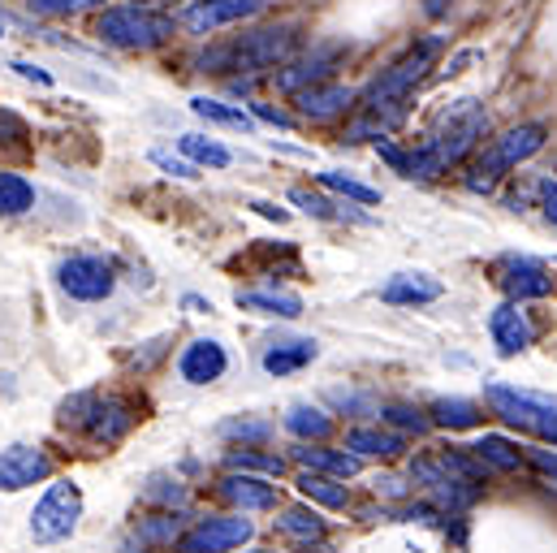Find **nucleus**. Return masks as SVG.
Masks as SVG:
<instances>
[{"label":"nucleus","instance_id":"f257e3e1","mask_svg":"<svg viewBox=\"0 0 557 553\" xmlns=\"http://www.w3.org/2000/svg\"><path fill=\"white\" fill-rule=\"evenodd\" d=\"M484 135H488V113H484V105H480V100H454V105L441 113V122L432 126V135L423 138L419 147H411V177L432 182V177H441V173L467 164L471 151L484 143Z\"/></svg>","mask_w":557,"mask_h":553},{"label":"nucleus","instance_id":"f03ea898","mask_svg":"<svg viewBox=\"0 0 557 553\" xmlns=\"http://www.w3.org/2000/svg\"><path fill=\"white\" fill-rule=\"evenodd\" d=\"M436 52H441V39H436V35L411 44L389 70H381V74L359 91V109L372 113L385 131H398V126L407 122V113H411V96H416V87L423 83V74L432 70Z\"/></svg>","mask_w":557,"mask_h":553},{"label":"nucleus","instance_id":"7ed1b4c3","mask_svg":"<svg viewBox=\"0 0 557 553\" xmlns=\"http://www.w3.org/2000/svg\"><path fill=\"white\" fill-rule=\"evenodd\" d=\"M298 26H289V22H281V26H260V30H247V35H238V39H230V44H216V48H208L203 57H199V70L203 74H230V70H238L243 78H251V74H260V70H281L294 52H298Z\"/></svg>","mask_w":557,"mask_h":553},{"label":"nucleus","instance_id":"20e7f679","mask_svg":"<svg viewBox=\"0 0 557 553\" xmlns=\"http://www.w3.org/2000/svg\"><path fill=\"white\" fill-rule=\"evenodd\" d=\"M541 147H545V126H536V122L497 135L488 147H475L471 160H467V191L488 195L510 169H519L523 160H532Z\"/></svg>","mask_w":557,"mask_h":553},{"label":"nucleus","instance_id":"39448f33","mask_svg":"<svg viewBox=\"0 0 557 553\" xmlns=\"http://www.w3.org/2000/svg\"><path fill=\"white\" fill-rule=\"evenodd\" d=\"M173 17L151 9V4H113L100 13L96 22V35L122 52H151L160 48L164 39H173Z\"/></svg>","mask_w":557,"mask_h":553},{"label":"nucleus","instance_id":"423d86ee","mask_svg":"<svg viewBox=\"0 0 557 553\" xmlns=\"http://www.w3.org/2000/svg\"><path fill=\"white\" fill-rule=\"evenodd\" d=\"M484 403L502 415L506 423L541 437L557 450V398L541 390H519V385H484Z\"/></svg>","mask_w":557,"mask_h":553},{"label":"nucleus","instance_id":"0eeeda50","mask_svg":"<svg viewBox=\"0 0 557 553\" xmlns=\"http://www.w3.org/2000/svg\"><path fill=\"white\" fill-rule=\"evenodd\" d=\"M78 519H83V489L74 480H57L30 511V537L39 545L70 541L78 532Z\"/></svg>","mask_w":557,"mask_h":553},{"label":"nucleus","instance_id":"6e6552de","mask_svg":"<svg viewBox=\"0 0 557 553\" xmlns=\"http://www.w3.org/2000/svg\"><path fill=\"white\" fill-rule=\"evenodd\" d=\"M256 541V524L243 515V511H230V515H203L195 519L182 537H177V553H234L243 545Z\"/></svg>","mask_w":557,"mask_h":553},{"label":"nucleus","instance_id":"1a4fd4ad","mask_svg":"<svg viewBox=\"0 0 557 553\" xmlns=\"http://www.w3.org/2000/svg\"><path fill=\"white\" fill-rule=\"evenodd\" d=\"M407 471H411V484H419L428 493V502H436L441 511H467V506H475L484 497V489L467 484L462 476H454L441 454H419V458H411Z\"/></svg>","mask_w":557,"mask_h":553},{"label":"nucleus","instance_id":"9d476101","mask_svg":"<svg viewBox=\"0 0 557 553\" xmlns=\"http://www.w3.org/2000/svg\"><path fill=\"white\" fill-rule=\"evenodd\" d=\"M346 52H350V48H346L342 39H315L307 52H294L277 70V91L298 96V91H307V87H315V83H329L333 70L346 61Z\"/></svg>","mask_w":557,"mask_h":553},{"label":"nucleus","instance_id":"9b49d317","mask_svg":"<svg viewBox=\"0 0 557 553\" xmlns=\"http://www.w3.org/2000/svg\"><path fill=\"white\" fill-rule=\"evenodd\" d=\"M57 285L74 303H104L117 290V273L104 256H70L57 265Z\"/></svg>","mask_w":557,"mask_h":553},{"label":"nucleus","instance_id":"f8f14e48","mask_svg":"<svg viewBox=\"0 0 557 553\" xmlns=\"http://www.w3.org/2000/svg\"><path fill=\"white\" fill-rule=\"evenodd\" d=\"M497 285L506 294V303H532V298H549L557 290V276L549 273L545 260H532V256H506L502 269H497Z\"/></svg>","mask_w":557,"mask_h":553},{"label":"nucleus","instance_id":"ddd939ff","mask_svg":"<svg viewBox=\"0 0 557 553\" xmlns=\"http://www.w3.org/2000/svg\"><path fill=\"white\" fill-rule=\"evenodd\" d=\"M277 532L289 550L320 553L329 541V519L311 502H294V506H277Z\"/></svg>","mask_w":557,"mask_h":553},{"label":"nucleus","instance_id":"4468645a","mask_svg":"<svg viewBox=\"0 0 557 553\" xmlns=\"http://www.w3.org/2000/svg\"><path fill=\"white\" fill-rule=\"evenodd\" d=\"M135 423H139V411H135L131 398H117V394L100 398V394H91V407H87L83 428H87V437L96 445H117Z\"/></svg>","mask_w":557,"mask_h":553},{"label":"nucleus","instance_id":"2eb2a0df","mask_svg":"<svg viewBox=\"0 0 557 553\" xmlns=\"http://www.w3.org/2000/svg\"><path fill=\"white\" fill-rule=\"evenodd\" d=\"M264 9V0H190L182 9V26L190 35H212L221 26H234V22H247Z\"/></svg>","mask_w":557,"mask_h":553},{"label":"nucleus","instance_id":"dca6fc26","mask_svg":"<svg viewBox=\"0 0 557 553\" xmlns=\"http://www.w3.org/2000/svg\"><path fill=\"white\" fill-rule=\"evenodd\" d=\"M216 497L230 502L234 511L251 515V511H277L281 493L269 476H247V471H225L216 480Z\"/></svg>","mask_w":557,"mask_h":553},{"label":"nucleus","instance_id":"f3484780","mask_svg":"<svg viewBox=\"0 0 557 553\" xmlns=\"http://www.w3.org/2000/svg\"><path fill=\"white\" fill-rule=\"evenodd\" d=\"M355 105H359V91L346 87V83H337V78L315 83V87H307V91L294 96V113H298L302 122H333V118L350 113Z\"/></svg>","mask_w":557,"mask_h":553},{"label":"nucleus","instance_id":"a211bd4d","mask_svg":"<svg viewBox=\"0 0 557 553\" xmlns=\"http://www.w3.org/2000/svg\"><path fill=\"white\" fill-rule=\"evenodd\" d=\"M48 476H52V458L44 450H35V445H9V450H0V493L35 489Z\"/></svg>","mask_w":557,"mask_h":553},{"label":"nucleus","instance_id":"6ab92c4d","mask_svg":"<svg viewBox=\"0 0 557 553\" xmlns=\"http://www.w3.org/2000/svg\"><path fill=\"white\" fill-rule=\"evenodd\" d=\"M488 333H493V346L502 359H515V355L532 351V342H536V329L519 303H497L488 311Z\"/></svg>","mask_w":557,"mask_h":553},{"label":"nucleus","instance_id":"aec40b11","mask_svg":"<svg viewBox=\"0 0 557 553\" xmlns=\"http://www.w3.org/2000/svg\"><path fill=\"white\" fill-rule=\"evenodd\" d=\"M230 372V351L216 342V337H195L186 351H182V359H177V377L186 381V385H212V381H221Z\"/></svg>","mask_w":557,"mask_h":553},{"label":"nucleus","instance_id":"412c9836","mask_svg":"<svg viewBox=\"0 0 557 553\" xmlns=\"http://www.w3.org/2000/svg\"><path fill=\"white\" fill-rule=\"evenodd\" d=\"M289 458L302 467V471H315V476H333V480H355L363 471V458L350 454V450H329L324 441H298L289 450Z\"/></svg>","mask_w":557,"mask_h":553},{"label":"nucleus","instance_id":"4be33fe9","mask_svg":"<svg viewBox=\"0 0 557 553\" xmlns=\"http://www.w3.org/2000/svg\"><path fill=\"white\" fill-rule=\"evenodd\" d=\"M315 359H320V342L315 337H273L264 346V355H260L269 377H294V372L311 368Z\"/></svg>","mask_w":557,"mask_h":553},{"label":"nucleus","instance_id":"5701e85b","mask_svg":"<svg viewBox=\"0 0 557 553\" xmlns=\"http://www.w3.org/2000/svg\"><path fill=\"white\" fill-rule=\"evenodd\" d=\"M342 450H350L359 458H398L407 450V437H398L381 423H355V428H346Z\"/></svg>","mask_w":557,"mask_h":553},{"label":"nucleus","instance_id":"b1692460","mask_svg":"<svg viewBox=\"0 0 557 553\" xmlns=\"http://www.w3.org/2000/svg\"><path fill=\"white\" fill-rule=\"evenodd\" d=\"M445 294V285L428 273H394L381 285V303H394V307H423V303H436Z\"/></svg>","mask_w":557,"mask_h":553},{"label":"nucleus","instance_id":"393cba45","mask_svg":"<svg viewBox=\"0 0 557 553\" xmlns=\"http://www.w3.org/2000/svg\"><path fill=\"white\" fill-rule=\"evenodd\" d=\"M234 303L251 316H269V320H298L302 316V298L285 294V290H238Z\"/></svg>","mask_w":557,"mask_h":553},{"label":"nucleus","instance_id":"a878e982","mask_svg":"<svg viewBox=\"0 0 557 553\" xmlns=\"http://www.w3.org/2000/svg\"><path fill=\"white\" fill-rule=\"evenodd\" d=\"M294 484H298V497L311 502V506H324V511H350V489H346V480L315 476V471H298Z\"/></svg>","mask_w":557,"mask_h":553},{"label":"nucleus","instance_id":"bb28decb","mask_svg":"<svg viewBox=\"0 0 557 553\" xmlns=\"http://www.w3.org/2000/svg\"><path fill=\"white\" fill-rule=\"evenodd\" d=\"M281 428L294 437V441H329L333 437V415L324 411V407H315V403H294L285 419H281Z\"/></svg>","mask_w":557,"mask_h":553},{"label":"nucleus","instance_id":"cd10ccee","mask_svg":"<svg viewBox=\"0 0 557 553\" xmlns=\"http://www.w3.org/2000/svg\"><path fill=\"white\" fill-rule=\"evenodd\" d=\"M428 419H432V428L467 432V428H475V423L484 419V411H480L475 398H458V394H449V398H432V403H428Z\"/></svg>","mask_w":557,"mask_h":553},{"label":"nucleus","instance_id":"c85d7f7f","mask_svg":"<svg viewBox=\"0 0 557 553\" xmlns=\"http://www.w3.org/2000/svg\"><path fill=\"white\" fill-rule=\"evenodd\" d=\"M488 471H519L523 467V450L510 441V437H502V432H484V437H475V445H467Z\"/></svg>","mask_w":557,"mask_h":553},{"label":"nucleus","instance_id":"c756f323","mask_svg":"<svg viewBox=\"0 0 557 553\" xmlns=\"http://www.w3.org/2000/svg\"><path fill=\"white\" fill-rule=\"evenodd\" d=\"M190 113L208 126H225V131H243V135H256V118L238 105H221V100H208V96H195L190 100Z\"/></svg>","mask_w":557,"mask_h":553},{"label":"nucleus","instance_id":"7c9ffc66","mask_svg":"<svg viewBox=\"0 0 557 553\" xmlns=\"http://www.w3.org/2000/svg\"><path fill=\"white\" fill-rule=\"evenodd\" d=\"M225 471H247V476L281 480V476H285V458H281V454H264L260 445H234V450L225 454Z\"/></svg>","mask_w":557,"mask_h":553},{"label":"nucleus","instance_id":"2f4dec72","mask_svg":"<svg viewBox=\"0 0 557 553\" xmlns=\"http://www.w3.org/2000/svg\"><path fill=\"white\" fill-rule=\"evenodd\" d=\"M315 186H320V191H333V195H342V199H350V204H363V208L381 204V191H376V186H368V182H359V177H350V173H342V169L315 173Z\"/></svg>","mask_w":557,"mask_h":553},{"label":"nucleus","instance_id":"473e14b6","mask_svg":"<svg viewBox=\"0 0 557 553\" xmlns=\"http://www.w3.org/2000/svg\"><path fill=\"white\" fill-rule=\"evenodd\" d=\"M177 151H182L190 164H208V169H230V164H234V151L208 135H182L177 138Z\"/></svg>","mask_w":557,"mask_h":553},{"label":"nucleus","instance_id":"72a5a7b5","mask_svg":"<svg viewBox=\"0 0 557 553\" xmlns=\"http://www.w3.org/2000/svg\"><path fill=\"white\" fill-rule=\"evenodd\" d=\"M381 419L398 437H428L432 432V419H428V411H419L416 403H381Z\"/></svg>","mask_w":557,"mask_h":553},{"label":"nucleus","instance_id":"f704fd0d","mask_svg":"<svg viewBox=\"0 0 557 553\" xmlns=\"http://www.w3.org/2000/svg\"><path fill=\"white\" fill-rule=\"evenodd\" d=\"M35 208V186L22 173L0 169V217H26Z\"/></svg>","mask_w":557,"mask_h":553},{"label":"nucleus","instance_id":"c9c22d12","mask_svg":"<svg viewBox=\"0 0 557 553\" xmlns=\"http://www.w3.org/2000/svg\"><path fill=\"white\" fill-rule=\"evenodd\" d=\"M289 204H294V208H302L311 221H346V217L363 221L359 212H346V208H337L333 199H324V195H320V191H311V186H294V191H289Z\"/></svg>","mask_w":557,"mask_h":553},{"label":"nucleus","instance_id":"e433bc0d","mask_svg":"<svg viewBox=\"0 0 557 553\" xmlns=\"http://www.w3.org/2000/svg\"><path fill=\"white\" fill-rule=\"evenodd\" d=\"M216 432H221L225 441H243V445H269V441L277 437V428H273L269 419H256V415H234V419H225Z\"/></svg>","mask_w":557,"mask_h":553},{"label":"nucleus","instance_id":"4c0bfd02","mask_svg":"<svg viewBox=\"0 0 557 553\" xmlns=\"http://www.w3.org/2000/svg\"><path fill=\"white\" fill-rule=\"evenodd\" d=\"M182 532H186V528H182V515H173V511L151 515V519L139 524V541H147V545H177Z\"/></svg>","mask_w":557,"mask_h":553},{"label":"nucleus","instance_id":"58836bf2","mask_svg":"<svg viewBox=\"0 0 557 553\" xmlns=\"http://www.w3.org/2000/svg\"><path fill=\"white\" fill-rule=\"evenodd\" d=\"M329 403H333V411L355 415V419L381 415V398H376V394H355V390H329Z\"/></svg>","mask_w":557,"mask_h":553},{"label":"nucleus","instance_id":"ea45409f","mask_svg":"<svg viewBox=\"0 0 557 553\" xmlns=\"http://www.w3.org/2000/svg\"><path fill=\"white\" fill-rule=\"evenodd\" d=\"M91 4H104V0H26V9L39 17H70V13L91 9Z\"/></svg>","mask_w":557,"mask_h":553},{"label":"nucleus","instance_id":"a19ab883","mask_svg":"<svg viewBox=\"0 0 557 553\" xmlns=\"http://www.w3.org/2000/svg\"><path fill=\"white\" fill-rule=\"evenodd\" d=\"M376 156H381L398 177H411V151H407L403 143H394V138H376Z\"/></svg>","mask_w":557,"mask_h":553},{"label":"nucleus","instance_id":"79ce46f5","mask_svg":"<svg viewBox=\"0 0 557 553\" xmlns=\"http://www.w3.org/2000/svg\"><path fill=\"white\" fill-rule=\"evenodd\" d=\"M151 164H160L164 173H173V177H186V182H195V177H199V169H195L186 156H173V151H164V147H156V151H151Z\"/></svg>","mask_w":557,"mask_h":553},{"label":"nucleus","instance_id":"37998d69","mask_svg":"<svg viewBox=\"0 0 557 553\" xmlns=\"http://www.w3.org/2000/svg\"><path fill=\"white\" fill-rule=\"evenodd\" d=\"M523 463H532L541 476H549L557 480V450H545V445H532V450H523Z\"/></svg>","mask_w":557,"mask_h":553},{"label":"nucleus","instance_id":"c03bdc74","mask_svg":"<svg viewBox=\"0 0 557 553\" xmlns=\"http://www.w3.org/2000/svg\"><path fill=\"white\" fill-rule=\"evenodd\" d=\"M22 138H26V122H22L17 113L0 109V143H9V147H22Z\"/></svg>","mask_w":557,"mask_h":553},{"label":"nucleus","instance_id":"a18cd8bd","mask_svg":"<svg viewBox=\"0 0 557 553\" xmlns=\"http://www.w3.org/2000/svg\"><path fill=\"white\" fill-rule=\"evenodd\" d=\"M251 118H256V122H269V126H281V131L294 126L289 113H281V109H273V105H260V100H251Z\"/></svg>","mask_w":557,"mask_h":553},{"label":"nucleus","instance_id":"49530a36","mask_svg":"<svg viewBox=\"0 0 557 553\" xmlns=\"http://www.w3.org/2000/svg\"><path fill=\"white\" fill-rule=\"evenodd\" d=\"M536 195H541V208H545V217L554 221V230H557V182H554V177H541Z\"/></svg>","mask_w":557,"mask_h":553},{"label":"nucleus","instance_id":"de8ad7c7","mask_svg":"<svg viewBox=\"0 0 557 553\" xmlns=\"http://www.w3.org/2000/svg\"><path fill=\"white\" fill-rule=\"evenodd\" d=\"M13 70H17L22 78L39 83V87H52V74H48V70H39V65H30V61H13Z\"/></svg>","mask_w":557,"mask_h":553},{"label":"nucleus","instance_id":"09e8293b","mask_svg":"<svg viewBox=\"0 0 557 553\" xmlns=\"http://www.w3.org/2000/svg\"><path fill=\"white\" fill-rule=\"evenodd\" d=\"M381 489H385L389 497H407V484H403L398 476H385V480H376V493H381Z\"/></svg>","mask_w":557,"mask_h":553},{"label":"nucleus","instance_id":"8fccbe9b","mask_svg":"<svg viewBox=\"0 0 557 553\" xmlns=\"http://www.w3.org/2000/svg\"><path fill=\"white\" fill-rule=\"evenodd\" d=\"M251 208H256L260 217H269V221H277V225H285V221H289V212H281V208H273V204H264V199H256Z\"/></svg>","mask_w":557,"mask_h":553},{"label":"nucleus","instance_id":"3c124183","mask_svg":"<svg viewBox=\"0 0 557 553\" xmlns=\"http://www.w3.org/2000/svg\"><path fill=\"white\" fill-rule=\"evenodd\" d=\"M182 303H186V307H190L195 316H212V298H199V294H186Z\"/></svg>","mask_w":557,"mask_h":553},{"label":"nucleus","instance_id":"603ef678","mask_svg":"<svg viewBox=\"0 0 557 553\" xmlns=\"http://www.w3.org/2000/svg\"><path fill=\"white\" fill-rule=\"evenodd\" d=\"M454 4H458V0H423V13H428V17H445Z\"/></svg>","mask_w":557,"mask_h":553},{"label":"nucleus","instance_id":"864d4df0","mask_svg":"<svg viewBox=\"0 0 557 553\" xmlns=\"http://www.w3.org/2000/svg\"><path fill=\"white\" fill-rule=\"evenodd\" d=\"M243 553H277V550H264V545H247Z\"/></svg>","mask_w":557,"mask_h":553},{"label":"nucleus","instance_id":"5fc2aeb1","mask_svg":"<svg viewBox=\"0 0 557 553\" xmlns=\"http://www.w3.org/2000/svg\"><path fill=\"white\" fill-rule=\"evenodd\" d=\"M0 35H4V26H0Z\"/></svg>","mask_w":557,"mask_h":553}]
</instances>
